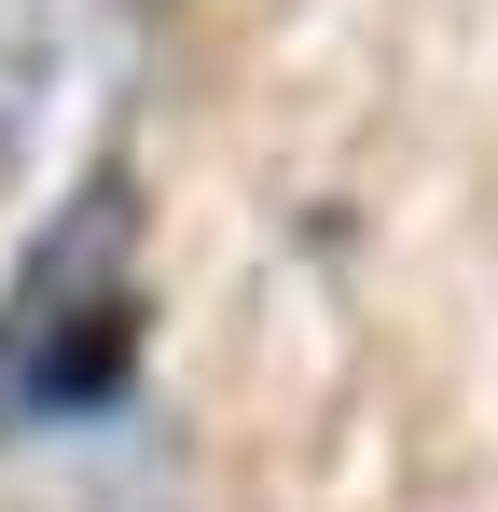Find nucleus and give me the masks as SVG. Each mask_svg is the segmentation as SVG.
I'll use <instances>...</instances> for the list:
<instances>
[{
	"instance_id": "f257e3e1",
	"label": "nucleus",
	"mask_w": 498,
	"mask_h": 512,
	"mask_svg": "<svg viewBox=\"0 0 498 512\" xmlns=\"http://www.w3.org/2000/svg\"><path fill=\"white\" fill-rule=\"evenodd\" d=\"M125 374V194H97L56 222V250L28 263L14 319H0V402L14 416H70Z\"/></svg>"
}]
</instances>
